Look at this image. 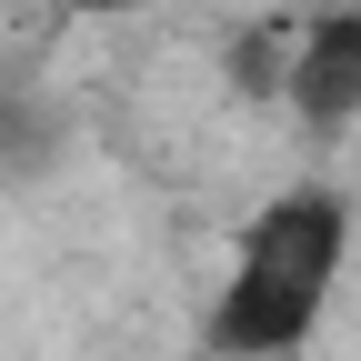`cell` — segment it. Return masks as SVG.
Instances as JSON below:
<instances>
[{
  "label": "cell",
  "instance_id": "obj_5",
  "mask_svg": "<svg viewBox=\"0 0 361 361\" xmlns=\"http://www.w3.org/2000/svg\"><path fill=\"white\" fill-rule=\"evenodd\" d=\"M61 20H101V11H121V0H51Z\"/></svg>",
  "mask_w": 361,
  "mask_h": 361
},
{
  "label": "cell",
  "instance_id": "obj_2",
  "mask_svg": "<svg viewBox=\"0 0 361 361\" xmlns=\"http://www.w3.org/2000/svg\"><path fill=\"white\" fill-rule=\"evenodd\" d=\"M291 121L311 141H341L361 121V0H331V11L301 20V71H291Z\"/></svg>",
  "mask_w": 361,
  "mask_h": 361
},
{
  "label": "cell",
  "instance_id": "obj_6",
  "mask_svg": "<svg viewBox=\"0 0 361 361\" xmlns=\"http://www.w3.org/2000/svg\"><path fill=\"white\" fill-rule=\"evenodd\" d=\"M191 361H221V351H191Z\"/></svg>",
  "mask_w": 361,
  "mask_h": 361
},
{
  "label": "cell",
  "instance_id": "obj_4",
  "mask_svg": "<svg viewBox=\"0 0 361 361\" xmlns=\"http://www.w3.org/2000/svg\"><path fill=\"white\" fill-rule=\"evenodd\" d=\"M30 161H40V121H30V101L0 90V171H30Z\"/></svg>",
  "mask_w": 361,
  "mask_h": 361
},
{
  "label": "cell",
  "instance_id": "obj_1",
  "mask_svg": "<svg viewBox=\"0 0 361 361\" xmlns=\"http://www.w3.org/2000/svg\"><path fill=\"white\" fill-rule=\"evenodd\" d=\"M351 261V201L301 180V191H271L241 241H231V281H221L211 322H201V351L221 361H291L331 311V281Z\"/></svg>",
  "mask_w": 361,
  "mask_h": 361
},
{
  "label": "cell",
  "instance_id": "obj_3",
  "mask_svg": "<svg viewBox=\"0 0 361 361\" xmlns=\"http://www.w3.org/2000/svg\"><path fill=\"white\" fill-rule=\"evenodd\" d=\"M291 71H301V20H241L221 40V80H231L241 111H291Z\"/></svg>",
  "mask_w": 361,
  "mask_h": 361
}]
</instances>
